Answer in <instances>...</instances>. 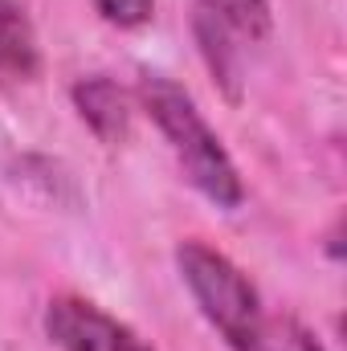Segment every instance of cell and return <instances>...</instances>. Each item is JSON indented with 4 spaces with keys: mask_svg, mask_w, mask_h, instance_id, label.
Returning a JSON list of instances; mask_svg holds the SVG:
<instances>
[{
    "mask_svg": "<svg viewBox=\"0 0 347 351\" xmlns=\"http://www.w3.org/2000/svg\"><path fill=\"white\" fill-rule=\"evenodd\" d=\"M139 110L156 123V131L168 139L176 164L184 180L217 208L233 213L246 204V180L237 172L229 147L221 143V135L208 127V119L200 114L196 98L188 90L164 78V74H143L139 78Z\"/></svg>",
    "mask_w": 347,
    "mask_h": 351,
    "instance_id": "cell-1",
    "label": "cell"
},
{
    "mask_svg": "<svg viewBox=\"0 0 347 351\" xmlns=\"http://www.w3.org/2000/svg\"><path fill=\"white\" fill-rule=\"evenodd\" d=\"M188 25L213 86L229 102H237L246 90L250 53L265 45L274 33L270 0H196Z\"/></svg>",
    "mask_w": 347,
    "mask_h": 351,
    "instance_id": "cell-3",
    "label": "cell"
},
{
    "mask_svg": "<svg viewBox=\"0 0 347 351\" xmlns=\"http://www.w3.org/2000/svg\"><path fill=\"white\" fill-rule=\"evenodd\" d=\"M254 351H327V348L298 319H290V315H265V327H261V339Z\"/></svg>",
    "mask_w": 347,
    "mask_h": 351,
    "instance_id": "cell-7",
    "label": "cell"
},
{
    "mask_svg": "<svg viewBox=\"0 0 347 351\" xmlns=\"http://www.w3.org/2000/svg\"><path fill=\"white\" fill-rule=\"evenodd\" d=\"M41 327L58 351H152L139 331H131L82 294H53L45 302Z\"/></svg>",
    "mask_w": 347,
    "mask_h": 351,
    "instance_id": "cell-4",
    "label": "cell"
},
{
    "mask_svg": "<svg viewBox=\"0 0 347 351\" xmlns=\"http://www.w3.org/2000/svg\"><path fill=\"white\" fill-rule=\"evenodd\" d=\"M41 74V41L21 0H0V90L25 86Z\"/></svg>",
    "mask_w": 347,
    "mask_h": 351,
    "instance_id": "cell-6",
    "label": "cell"
},
{
    "mask_svg": "<svg viewBox=\"0 0 347 351\" xmlns=\"http://www.w3.org/2000/svg\"><path fill=\"white\" fill-rule=\"evenodd\" d=\"M176 269L204 315V323L229 343L233 351H254L265 327V306H261L258 286L250 274L233 262L229 254L213 250L208 241H180L176 245Z\"/></svg>",
    "mask_w": 347,
    "mask_h": 351,
    "instance_id": "cell-2",
    "label": "cell"
},
{
    "mask_svg": "<svg viewBox=\"0 0 347 351\" xmlns=\"http://www.w3.org/2000/svg\"><path fill=\"white\" fill-rule=\"evenodd\" d=\"M90 4L115 29H143L156 16V0H90Z\"/></svg>",
    "mask_w": 347,
    "mask_h": 351,
    "instance_id": "cell-8",
    "label": "cell"
},
{
    "mask_svg": "<svg viewBox=\"0 0 347 351\" xmlns=\"http://www.w3.org/2000/svg\"><path fill=\"white\" fill-rule=\"evenodd\" d=\"M70 102L78 110V119L86 123L90 131L102 139V143H123L131 135V119H135V106H131V94L119 86L115 78L106 74H86L70 86Z\"/></svg>",
    "mask_w": 347,
    "mask_h": 351,
    "instance_id": "cell-5",
    "label": "cell"
}]
</instances>
